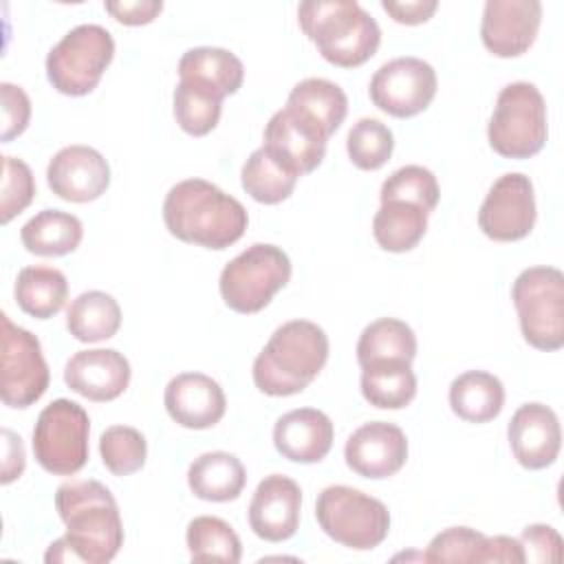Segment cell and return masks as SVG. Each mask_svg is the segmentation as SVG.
Instances as JSON below:
<instances>
[{
    "mask_svg": "<svg viewBox=\"0 0 564 564\" xmlns=\"http://www.w3.org/2000/svg\"><path fill=\"white\" fill-rule=\"evenodd\" d=\"M55 509L66 533L55 540L44 560L108 564L123 546V524L110 489L97 480H70L57 487Z\"/></svg>",
    "mask_w": 564,
    "mask_h": 564,
    "instance_id": "obj_1",
    "label": "cell"
},
{
    "mask_svg": "<svg viewBox=\"0 0 564 564\" xmlns=\"http://www.w3.org/2000/svg\"><path fill=\"white\" fill-rule=\"evenodd\" d=\"M163 220L174 238L216 251L238 242L249 225L242 203L205 178L176 183L163 200Z\"/></svg>",
    "mask_w": 564,
    "mask_h": 564,
    "instance_id": "obj_2",
    "label": "cell"
},
{
    "mask_svg": "<svg viewBox=\"0 0 564 564\" xmlns=\"http://www.w3.org/2000/svg\"><path fill=\"white\" fill-rule=\"evenodd\" d=\"M328 359V337L308 319H291L273 330L253 361V383L269 397H291L308 388Z\"/></svg>",
    "mask_w": 564,
    "mask_h": 564,
    "instance_id": "obj_3",
    "label": "cell"
},
{
    "mask_svg": "<svg viewBox=\"0 0 564 564\" xmlns=\"http://www.w3.org/2000/svg\"><path fill=\"white\" fill-rule=\"evenodd\" d=\"M297 20L319 55L341 68L366 64L381 42L377 20L355 0L300 2Z\"/></svg>",
    "mask_w": 564,
    "mask_h": 564,
    "instance_id": "obj_4",
    "label": "cell"
},
{
    "mask_svg": "<svg viewBox=\"0 0 564 564\" xmlns=\"http://www.w3.org/2000/svg\"><path fill=\"white\" fill-rule=\"evenodd\" d=\"M546 101L535 84H507L496 99L487 126V139L494 152L505 159H529L546 143Z\"/></svg>",
    "mask_w": 564,
    "mask_h": 564,
    "instance_id": "obj_5",
    "label": "cell"
},
{
    "mask_svg": "<svg viewBox=\"0 0 564 564\" xmlns=\"http://www.w3.org/2000/svg\"><path fill=\"white\" fill-rule=\"evenodd\" d=\"M315 518L330 540L352 551H370L379 546L390 531L388 507L348 485H330L322 489L315 502Z\"/></svg>",
    "mask_w": 564,
    "mask_h": 564,
    "instance_id": "obj_6",
    "label": "cell"
},
{
    "mask_svg": "<svg viewBox=\"0 0 564 564\" xmlns=\"http://www.w3.org/2000/svg\"><path fill=\"white\" fill-rule=\"evenodd\" d=\"M289 280V256L275 245L256 242L225 264L218 289L231 311L249 315L262 311Z\"/></svg>",
    "mask_w": 564,
    "mask_h": 564,
    "instance_id": "obj_7",
    "label": "cell"
},
{
    "mask_svg": "<svg viewBox=\"0 0 564 564\" xmlns=\"http://www.w3.org/2000/svg\"><path fill=\"white\" fill-rule=\"evenodd\" d=\"M511 300L527 344L546 352L564 346V275L560 269H524L511 286Z\"/></svg>",
    "mask_w": 564,
    "mask_h": 564,
    "instance_id": "obj_8",
    "label": "cell"
},
{
    "mask_svg": "<svg viewBox=\"0 0 564 564\" xmlns=\"http://www.w3.org/2000/svg\"><path fill=\"white\" fill-rule=\"evenodd\" d=\"M115 57V40L99 24L70 29L46 55V77L51 86L70 97L88 95Z\"/></svg>",
    "mask_w": 564,
    "mask_h": 564,
    "instance_id": "obj_9",
    "label": "cell"
},
{
    "mask_svg": "<svg viewBox=\"0 0 564 564\" xmlns=\"http://www.w3.org/2000/svg\"><path fill=\"white\" fill-rule=\"evenodd\" d=\"M90 419L70 399L48 403L33 427V454L42 469L55 476H73L88 460Z\"/></svg>",
    "mask_w": 564,
    "mask_h": 564,
    "instance_id": "obj_10",
    "label": "cell"
},
{
    "mask_svg": "<svg viewBox=\"0 0 564 564\" xmlns=\"http://www.w3.org/2000/svg\"><path fill=\"white\" fill-rule=\"evenodd\" d=\"M0 397L4 405L24 410L46 392L51 381L48 364L42 355L40 339L31 330L15 326L7 313L0 315Z\"/></svg>",
    "mask_w": 564,
    "mask_h": 564,
    "instance_id": "obj_11",
    "label": "cell"
},
{
    "mask_svg": "<svg viewBox=\"0 0 564 564\" xmlns=\"http://www.w3.org/2000/svg\"><path fill=\"white\" fill-rule=\"evenodd\" d=\"M436 70L421 57H394L381 64L368 86L372 104L399 119L423 112L436 95Z\"/></svg>",
    "mask_w": 564,
    "mask_h": 564,
    "instance_id": "obj_12",
    "label": "cell"
},
{
    "mask_svg": "<svg viewBox=\"0 0 564 564\" xmlns=\"http://www.w3.org/2000/svg\"><path fill=\"white\" fill-rule=\"evenodd\" d=\"M535 225L533 183L522 172L502 174L478 209V227L498 242L522 240Z\"/></svg>",
    "mask_w": 564,
    "mask_h": 564,
    "instance_id": "obj_13",
    "label": "cell"
},
{
    "mask_svg": "<svg viewBox=\"0 0 564 564\" xmlns=\"http://www.w3.org/2000/svg\"><path fill=\"white\" fill-rule=\"evenodd\" d=\"M540 22V0H487L480 37L489 53L498 57H518L535 42Z\"/></svg>",
    "mask_w": 564,
    "mask_h": 564,
    "instance_id": "obj_14",
    "label": "cell"
},
{
    "mask_svg": "<svg viewBox=\"0 0 564 564\" xmlns=\"http://www.w3.org/2000/svg\"><path fill=\"white\" fill-rule=\"evenodd\" d=\"M344 458L357 476L372 480L390 478L408 460V438L394 423L370 421L348 436Z\"/></svg>",
    "mask_w": 564,
    "mask_h": 564,
    "instance_id": "obj_15",
    "label": "cell"
},
{
    "mask_svg": "<svg viewBox=\"0 0 564 564\" xmlns=\"http://www.w3.org/2000/svg\"><path fill=\"white\" fill-rule=\"evenodd\" d=\"M326 141L328 137L313 121L284 106L269 119L262 148L302 176L324 161Z\"/></svg>",
    "mask_w": 564,
    "mask_h": 564,
    "instance_id": "obj_16",
    "label": "cell"
},
{
    "mask_svg": "<svg viewBox=\"0 0 564 564\" xmlns=\"http://www.w3.org/2000/svg\"><path fill=\"white\" fill-rule=\"evenodd\" d=\"M46 181L62 200L90 203L108 189L110 165L90 145H66L48 161Z\"/></svg>",
    "mask_w": 564,
    "mask_h": 564,
    "instance_id": "obj_17",
    "label": "cell"
},
{
    "mask_svg": "<svg viewBox=\"0 0 564 564\" xmlns=\"http://www.w3.org/2000/svg\"><path fill=\"white\" fill-rule=\"evenodd\" d=\"M300 509L302 489L293 478L282 474L264 476L249 502V527L267 542H284L300 527Z\"/></svg>",
    "mask_w": 564,
    "mask_h": 564,
    "instance_id": "obj_18",
    "label": "cell"
},
{
    "mask_svg": "<svg viewBox=\"0 0 564 564\" xmlns=\"http://www.w3.org/2000/svg\"><path fill=\"white\" fill-rule=\"evenodd\" d=\"M509 447L524 469L551 467L560 454L562 430L557 414L544 403L520 405L507 425Z\"/></svg>",
    "mask_w": 564,
    "mask_h": 564,
    "instance_id": "obj_19",
    "label": "cell"
},
{
    "mask_svg": "<svg viewBox=\"0 0 564 564\" xmlns=\"http://www.w3.org/2000/svg\"><path fill=\"white\" fill-rule=\"evenodd\" d=\"M130 361L115 348L79 350L64 366L66 386L97 403L121 397L130 383Z\"/></svg>",
    "mask_w": 564,
    "mask_h": 564,
    "instance_id": "obj_20",
    "label": "cell"
},
{
    "mask_svg": "<svg viewBox=\"0 0 564 564\" xmlns=\"http://www.w3.org/2000/svg\"><path fill=\"white\" fill-rule=\"evenodd\" d=\"M163 403L170 419L187 430L214 427L227 410L220 383L203 372H181L170 379Z\"/></svg>",
    "mask_w": 564,
    "mask_h": 564,
    "instance_id": "obj_21",
    "label": "cell"
},
{
    "mask_svg": "<svg viewBox=\"0 0 564 564\" xmlns=\"http://www.w3.org/2000/svg\"><path fill=\"white\" fill-rule=\"evenodd\" d=\"M333 421L315 408H300L282 414L273 425V445L291 463H319L333 447Z\"/></svg>",
    "mask_w": 564,
    "mask_h": 564,
    "instance_id": "obj_22",
    "label": "cell"
},
{
    "mask_svg": "<svg viewBox=\"0 0 564 564\" xmlns=\"http://www.w3.org/2000/svg\"><path fill=\"white\" fill-rule=\"evenodd\" d=\"M423 560L427 562H511L522 564L520 540L509 535L487 538L469 527H449L432 538Z\"/></svg>",
    "mask_w": 564,
    "mask_h": 564,
    "instance_id": "obj_23",
    "label": "cell"
},
{
    "mask_svg": "<svg viewBox=\"0 0 564 564\" xmlns=\"http://www.w3.org/2000/svg\"><path fill=\"white\" fill-rule=\"evenodd\" d=\"M178 82H185L216 99L238 93L245 79L242 62L227 48L196 46L178 59Z\"/></svg>",
    "mask_w": 564,
    "mask_h": 564,
    "instance_id": "obj_24",
    "label": "cell"
},
{
    "mask_svg": "<svg viewBox=\"0 0 564 564\" xmlns=\"http://www.w3.org/2000/svg\"><path fill=\"white\" fill-rule=\"evenodd\" d=\"M247 482L245 465L229 452H205L192 460L187 485L192 494L207 502L236 500Z\"/></svg>",
    "mask_w": 564,
    "mask_h": 564,
    "instance_id": "obj_25",
    "label": "cell"
},
{
    "mask_svg": "<svg viewBox=\"0 0 564 564\" xmlns=\"http://www.w3.org/2000/svg\"><path fill=\"white\" fill-rule=\"evenodd\" d=\"M286 108L304 115L330 139V134H335L346 119L348 97L341 86L330 79L306 77L291 88Z\"/></svg>",
    "mask_w": 564,
    "mask_h": 564,
    "instance_id": "obj_26",
    "label": "cell"
},
{
    "mask_svg": "<svg viewBox=\"0 0 564 564\" xmlns=\"http://www.w3.org/2000/svg\"><path fill=\"white\" fill-rule=\"evenodd\" d=\"M84 236V225L77 216L62 209H42L20 229V240L29 253L57 258L73 253Z\"/></svg>",
    "mask_w": 564,
    "mask_h": 564,
    "instance_id": "obj_27",
    "label": "cell"
},
{
    "mask_svg": "<svg viewBox=\"0 0 564 564\" xmlns=\"http://www.w3.org/2000/svg\"><path fill=\"white\" fill-rule=\"evenodd\" d=\"M449 405L467 423H487L505 405L502 381L485 370H467L449 383Z\"/></svg>",
    "mask_w": 564,
    "mask_h": 564,
    "instance_id": "obj_28",
    "label": "cell"
},
{
    "mask_svg": "<svg viewBox=\"0 0 564 564\" xmlns=\"http://www.w3.org/2000/svg\"><path fill=\"white\" fill-rule=\"evenodd\" d=\"M18 306L37 319L57 315L68 297V282L59 269L35 264L20 269L13 286Z\"/></svg>",
    "mask_w": 564,
    "mask_h": 564,
    "instance_id": "obj_29",
    "label": "cell"
},
{
    "mask_svg": "<svg viewBox=\"0 0 564 564\" xmlns=\"http://www.w3.org/2000/svg\"><path fill=\"white\" fill-rule=\"evenodd\" d=\"M121 326V308L110 293L84 291L66 311L68 333L84 344H97L117 335Z\"/></svg>",
    "mask_w": 564,
    "mask_h": 564,
    "instance_id": "obj_30",
    "label": "cell"
},
{
    "mask_svg": "<svg viewBox=\"0 0 564 564\" xmlns=\"http://www.w3.org/2000/svg\"><path fill=\"white\" fill-rule=\"evenodd\" d=\"M427 231V212L414 203L386 200L372 218L377 245L392 253L414 249Z\"/></svg>",
    "mask_w": 564,
    "mask_h": 564,
    "instance_id": "obj_31",
    "label": "cell"
},
{
    "mask_svg": "<svg viewBox=\"0 0 564 564\" xmlns=\"http://www.w3.org/2000/svg\"><path fill=\"white\" fill-rule=\"evenodd\" d=\"M361 394L381 410H401L416 397V375L408 361L361 366Z\"/></svg>",
    "mask_w": 564,
    "mask_h": 564,
    "instance_id": "obj_32",
    "label": "cell"
},
{
    "mask_svg": "<svg viewBox=\"0 0 564 564\" xmlns=\"http://www.w3.org/2000/svg\"><path fill=\"white\" fill-rule=\"evenodd\" d=\"M416 357L414 330L397 317H379L370 322L357 341L359 366L377 361H408Z\"/></svg>",
    "mask_w": 564,
    "mask_h": 564,
    "instance_id": "obj_33",
    "label": "cell"
},
{
    "mask_svg": "<svg viewBox=\"0 0 564 564\" xmlns=\"http://www.w3.org/2000/svg\"><path fill=\"white\" fill-rule=\"evenodd\" d=\"M297 174L278 161L269 150L258 148L242 165V189L258 203L278 205L286 200L297 183Z\"/></svg>",
    "mask_w": 564,
    "mask_h": 564,
    "instance_id": "obj_34",
    "label": "cell"
},
{
    "mask_svg": "<svg viewBox=\"0 0 564 564\" xmlns=\"http://www.w3.org/2000/svg\"><path fill=\"white\" fill-rule=\"evenodd\" d=\"M187 551L192 562L236 564L242 557V544L234 527L216 516H198L187 524Z\"/></svg>",
    "mask_w": 564,
    "mask_h": 564,
    "instance_id": "obj_35",
    "label": "cell"
},
{
    "mask_svg": "<svg viewBox=\"0 0 564 564\" xmlns=\"http://www.w3.org/2000/svg\"><path fill=\"white\" fill-rule=\"evenodd\" d=\"M99 454L106 469L115 476H130L145 465V436L130 425H110L99 436Z\"/></svg>",
    "mask_w": 564,
    "mask_h": 564,
    "instance_id": "obj_36",
    "label": "cell"
},
{
    "mask_svg": "<svg viewBox=\"0 0 564 564\" xmlns=\"http://www.w3.org/2000/svg\"><path fill=\"white\" fill-rule=\"evenodd\" d=\"M346 150L350 161L359 170H379L388 163L394 150L392 130L372 117H361L346 139Z\"/></svg>",
    "mask_w": 564,
    "mask_h": 564,
    "instance_id": "obj_37",
    "label": "cell"
},
{
    "mask_svg": "<svg viewBox=\"0 0 564 564\" xmlns=\"http://www.w3.org/2000/svg\"><path fill=\"white\" fill-rule=\"evenodd\" d=\"M381 203L386 200H405L423 207L427 214L436 209L441 189L436 176L423 165H403L394 170L381 185Z\"/></svg>",
    "mask_w": 564,
    "mask_h": 564,
    "instance_id": "obj_38",
    "label": "cell"
},
{
    "mask_svg": "<svg viewBox=\"0 0 564 564\" xmlns=\"http://www.w3.org/2000/svg\"><path fill=\"white\" fill-rule=\"evenodd\" d=\"M172 106H174V119L181 126L183 132L192 137H205L209 134L220 119L223 101L185 84L178 82L172 95Z\"/></svg>",
    "mask_w": 564,
    "mask_h": 564,
    "instance_id": "obj_39",
    "label": "cell"
},
{
    "mask_svg": "<svg viewBox=\"0 0 564 564\" xmlns=\"http://www.w3.org/2000/svg\"><path fill=\"white\" fill-rule=\"evenodd\" d=\"M35 196V181L31 167L13 156H2V198L0 218L7 225L13 216L22 214Z\"/></svg>",
    "mask_w": 564,
    "mask_h": 564,
    "instance_id": "obj_40",
    "label": "cell"
},
{
    "mask_svg": "<svg viewBox=\"0 0 564 564\" xmlns=\"http://www.w3.org/2000/svg\"><path fill=\"white\" fill-rule=\"evenodd\" d=\"M2 95V141H11L22 134L31 119V101L29 95L9 82L0 84Z\"/></svg>",
    "mask_w": 564,
    "mask_h": 564,
    "instance_id": "obj_41",
    "label": "cell"
},
{
    "mask_svg": "<svg viewBox=\"0 0 564 564\" xmlns=\"http://www.w3.org/2000/svg\"><path fill=\"white\" fill-rule=\"evenodd\" d=\"M524 562H557L562 555V538L549 524H529L520 535Z\"/></svg>",
    "mask_w": 564,
    "mask_h": 564,
    "instance_id": "obj_42",
    "label": "cell"
},
{
    "mask_svg": "<svg viewBox=\"0 0 564 564\" xmlns=\"http://www.w3.org/2000/svg\"><path fill=\"white\" fill-rule=\"evenodd\" d=\"M106 11L121 24L128 26H139V24H148L152 22L161 9L163 2L161 0H132V2H104Z\"/></svg>",
    "mask_w": 564,
    "mask_h": 564,
    "instance_id": "obj_43",
    "label": "cell"
},
{
    "mask_svg": "<svg viewBox=\"0 0 564 564\" xmlns=\"http://www.w3.org/2000/svg\"><path fill=\"white\" fill-rule=\"evenodd\" d=\"M381 7L399 24H421V22H427L432 18L438 2L436 0H405V2L383 0Z\"/></svg>",
    "mask_w": 564,
    "mask_h": 564,
    "instance_id": "obj_44",
    "label": "cell"
},
{
    "mask_svg": "<svg viewBox=\"0 0 564 564\" xmlns=\"http://www.w3.org/2000/svg\"><path fill=\"white\" fill-rule=\"evenodd\" d=\"M2 436H4V460H2L0 480L2 485H9L15 478H20L24 471V445H22V438L7 427L2 430Z\"/></svg>",
    "mask_w": 564,
    "mask_h": 564,
    "instance_id": "obj_45",
    "label": "cell"
}]
</instances>
